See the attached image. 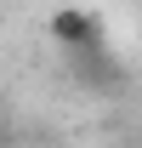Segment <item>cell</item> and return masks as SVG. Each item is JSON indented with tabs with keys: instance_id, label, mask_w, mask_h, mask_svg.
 Returning <instances> with one entry per match:
<instances>
[]
</instances>
